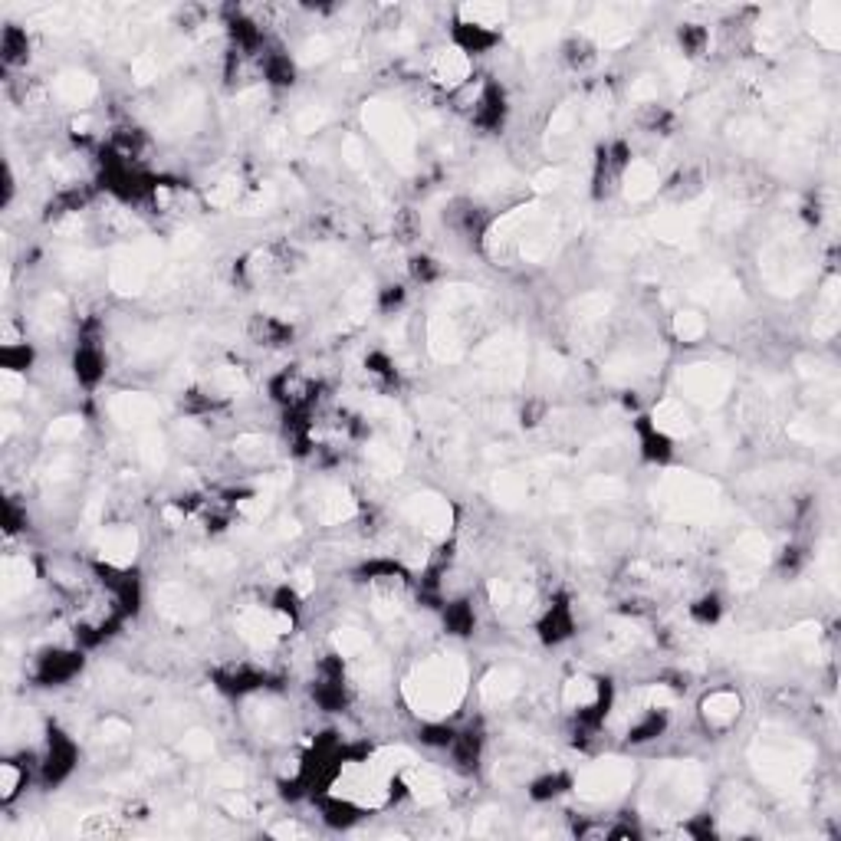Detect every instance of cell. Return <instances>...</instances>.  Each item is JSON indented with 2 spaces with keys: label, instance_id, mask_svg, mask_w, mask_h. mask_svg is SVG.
<instances>
[{
  "label": "cell",
  "instance_id": "1",
  "mask_svg": "<svg viewBox=\"0 0 841 841\" xmlns=\"http://www.w3.org/2000/svg\"><path fill=\"white\" fill-rule=\"evenodd\" d=\"M467 694V664L457 654H434L405 677V700L417 717H450Z\"/></svg>",
  "mask_w": 841,
  "mask_h": 841
},
{
  "label": "cell",
  "instance_id": "2",
  "mask_svg": "<svg viewBox=\"0 0 841 841\" xmlns=\"http://www.w3.org/2000/svg\"><path fill=\"white\" fill-rule=\"evenodd\" d=\"M750 760L760 779H766L779 792L799 789V779L809 770V750L789 736H760Z\"/></svg>",
  "mask_w": 841,
  "mask_h": 841
},
{
  "label": "cell",
  "instance_id": "3",
  "mask_svg": "<svg viewBox=\"0 0 841 841\" xmlns=\"http://www.w3.org/2000/svg\"><path fill=\"white\" fill-rule=\"evenodd\" d=\"M366 129L391 155V162H398L401 168H411V158H415V125L408 122L405 112L388 105V102H368Z\"/></svg>",
  "mask_w": 841,
  "mask_h": 841
},
{
  "label": "cell",
  "instance_id": "4",
  "mask_svg": "<svg viewBox=\"0 0 841 841\" xmlns=\"http://www.w3.org/2000/svg\"><path fill=\"white\" fill-rule=\"evenodd\" d=\"M660 507L674 513L677 519H697L710 517L717 507V487L694 474H670L660 484Z\"/></svg>",
  "mask_w": 841,
  "mask_h": 841
},
{
  "label": "cell",
  "instance_id": "5",
  "mask_svg": "<svg viewBox=\"0 0 841 841\" xmlns=\"http://www.w3.org/2000/svg\"><path fill=\"white\" fill-rule=\"evenodd\" d=\"M635 779V766L628 760H598L582 770L576 779V792L588 802H611L625 795Z\"/></svg>",
  "mask_w": 841,
  "mask_h": 841
},
{
  "label": "cell",
  "instance_id": "6",
  "mask_svg": "<svg viewBox=\"0 0 841 841\" xmlns=\"http://www.w3.org/2000/svg\"><path fill=\"white\" fill-rule=\"evenodd\" d=\"M680 401H690V405L700 408H717L723 398L730 395L733 378L727 368L719 366H690L680 372Z\"/></svg>",
  "mask_w": 841,
  "mask_h": 841
},
{
  "label": "cell",
  "instance_id": "7",
  "mask_svg": "<svg viewBox=\"0 0 841 841\" xmlns=\"http://www.w3.org/2000/svg\"><path fill=\"white\" fill-rule=\"evenodd\" d=\"M401 517L417 526L427 539H444L450 533V523H454V509L444 497L437 493H411V497L401 503Z\"/></svg>",
  "mask_w": 841,
  "mask_h": 841
},
{
  "label": "cell",
  "instance_id": "8",
  "mask_svg": "<svg viewBox=\"0 0 841 841\" xmlns=\"http://www.w3.org/2000/svg\"><path fill=\"white\" fill-rule=\"evenodd\" d=\"M109 415L122 427L148 431L162 415V405L152 395H142V391H122V395H115L109 401Z\"/></svg>",
  "mask_w": 841,
  "mask_h": 841
},
{
  "label": "cell",
  "instance_id": "9",
  "mask_svg": "<svg viewBox=\"0 0 841 841\" xmlns=\"http://www.w3.org/2000/svg\"><path fill=\"white\" fill-rule=\"evenodd\" d=\"M155 601H158V611H162L164 618L181 621V625L201 621L204 615H207L204 601H201L198 595H194V588H188L184 582H164V585L158 588Z\"/></svg>",
  "mask_w": 841,
  "mask_h": 841
},
{
  "label": "cell",
  "instance_id": "10",
  "mask_svg": "<svg viewBox=\"0 0 841 841\" xmlns=\"http://www.w3.org/2000/svg\"><path fill=\"white\" fill-rule=\"evenodd\" d=\"M96 549L112 566H129L139 552V533L132 526H102L96 536Z\"/></svg>",
  "mask_w": 841,
  "mask_h": 841
},
{
  "label": "cell",
  "instance_id": "11",
  "mask_svg": "<svg viewBox=\"0 0 841 841\" xmlns=\"http://www.w3.org/2000/svg\"><path fill=\"white\" fill-rule=\"evenodd\" d=\"M355 509H358V503L342 487H323L313 500V513L323 526H342L355 517Z\"/></svg>",
  "mask_w": 841,
  "mask_h": 841
},
{
  "label": "cell",
  "instance_id": "12",
  "mask_svg": "<svg viewBox=\"0 0 841 841\" xmlns=\"http://www.w3.org/2000/svg\"><path fill=\"white\" fill-rule=\"evenodd\" d=\"M431 76H434L441 86H447V89H460V86H467V80H470V56H467L464 50H457V46H447V50L434 53Z\"/></svg>",
  "mask_w": 841,
  "mask_h": 841
},
{
  "label": "cell",
  "instance_id": "13",
  "mask_svg": "<svg viewBox=\"0 0 841 841\" xmlns=\"http://www.w3.org/2000/svg\"><path fill=\"white\" fill-rule=\"evenodd\" d=\"M53 92H56V99L66 102V105H89V102L96 99L99 86H96V80H92L89 72L66 70V72H60V76H56V82H53Z\"/></svg>",
  "mask_w": 841,
  "mask_h": 841
},
{
  "label": "cell",
  "instance_id": "14",
  "mask_svg": "<svg viewBox=\"0 0 841 841\" xmlns=\"http://www.w3.org/2000/svg\"><path fill=\"white\" fill-rule=\"evenodd\" d=\"M523 690V674L517 668H493L480 684V697L487 703H509Z\"/></svg>",
  "mask_w": 841,
  "mask_h": 841
},
{
  "label": "cell",
  "instance_id": "15",
  "mask_svg": "<svg viewBox=\"0 0 841 841\" xmlns=\"http://www.w3.org/2000/svg\"><path fill=\"white\" fill-rule=\"evenodd\" d=\"M658 188H660L658 168L644 162V158H635L628 164V172H625V198L628 201H648V198L658 194Z\"/></svg>",
  "mask_w": 841,
  "mask_h": 841
},
{
  "label": "cell",
  "instance_id": "16",
  "mask_svg": "<svg viewBox=\"0 0 841 841\" xmlns=\"http://www.w3.org/2000/svg\"><path fill=\"white\" fill-rule=\"evenodd\" d=\"M401 776H405V786L411 789V795H415L417 805H441V802L447 799L444 782L437 779L431 770H421L417 762H415V766H408Z\"/></svg>",
  "mask_w": 841,
  "mask_h": 841
},
{
  "label": "cell",
  "instance_id": "17",
  "mask_svg": "<svg viewBox=\"0 0 841 841\" xmlns=\"http://www.w3.org/2000/svg\"><path fill=\"white\" fill-rule=\"evenodd\" d=\"M654 427L664 437H687L690 434V411L680 398H664L654 408Z\"/></svg>",
  "mask_w": 841,
  "mask_h": 841
},
{
  "label": "cell",
  "instance_id": "18",
  "mask_svg": "<svg viewBox=\"0 0 841 841\" xmlns=\"http://www.w3.org/2000/svg\"><path fill=\"white\" fill-rule=\"evenodd\" d=\"M743 700L733 694V690H713L707 700H703V717H707L710 727H730L733 719L740 717Z\"/></svg>",
  "mask_w": 841,
  "mask_h": 841
},
{
  "label": "cell",
  "instance_id": "19",
  "mask_svg": "<svg viewBox=\"0 0 841 841\" xmlns=\"http://www.w3.org/2000/svg\"><path fill=\"white\" fill-rule=\"evenodd\" d=\"M33 588V566L27 556H11L4 562V598L13 601V598L27 595Z\"/></svg>",
  "mask_w": 841,
  "mask_h": 841
},
{
  "label": "cell",
  "instance_id": "20",
  "mask_svg": "<svg viewBox=\"0 0 841 841\" xmlns=\"http://www.w3.org/2000/svg\"><path fill=\"white\" fill-rule=\"evenodd\" d=\"M838 23H841V11L838 4H815L812 7V30H815V40L825 46V50H835L838 46Z\"/></svg>",
  "mask_w": 841,
  "mask_h": 841
},
{
  "label": "cell",
  "instance_id": "21",
  "mask_svg": "<svg viewBox=\"0 0 841 841\" xmlns=\"http://www.w3.org/2000/svg\"><path fill=\"white\" fill-rule=\"evenodd\" d=\"M509 17V7L503 4H467L460 7V21L467 27H480V30H493V27H503Z\"/></svg>",
  "mask_w": 841,
  "mask_h": 841
},
{
  "label": "cell",
  "instance_id": "22",
  "mask_svg": "<svg viewBox=\"0 0 841 841\" xmlns=\"http://www.w3.org/2000/svg\"><path fill=\"white\" fill-rule=\"evenodd\" d=\"M332 648L342 654V658H366L368 648H372V638L368 631L355 628V625H345L332 635Z\"/></svg>",
  "mask_w": 841,
  "mask_h": 841
},
{
  "label": "cell",
  "instance_id": "23",
  "mask_svg": "<svg viewBox=\"0 0 841 841\" xmlns=\"http://www.w3.org/2000/svg\"><path fill=\"white\" fill-rule=\"evenodd\" d=\"M598 700V684L592 677H568L562 684V703L568 710H585Z\"/></svg>",
  "mask_w": 841,
  "mask_h": 841
},
{
  "label": "cell",
  "instance_id": "24",
  "mask_svg": "<svg viewBox=\"0 0 841 841\" xmlns=\"http://www.w3.org/2000/svg\"><path fill=\"white\" fill-rule=\"evenodd\" d=\"M366 454H368V464L375 467L378 474H385V476L401 474V454H398L395 444H388V441H372V444L366 447Z\"/></svg>",
  "mask_w": 841,
  "mask_h": 841
},
{
  "label": "cell",
  "instance_id": "25",
  "mask_svg": "<svg viewBox=\"0 0 841 841\" xmlns=\"http://www.w3.org/2000/svg\"><path fill=\"white\" fill-rule=\"evenodd\" d=\"M139 460H142L148 470H162L164 460H168V447H164V437L158 431H142L139 437Z\"/></svg>",
  "mask_w": 841,
  "mask_h": 841
},
{
  "label": "cell",
  "instance_id": "26",
  "mask_svg": "<svg viewBox=\"0 0 841 841\" xmlns=\"http://www.w3.org/2000/svg\"><path fill=\"white\" fill-rule=\"evenodd\" d=\"M211 388L217 395H240L247 391V375L244 368H233V366H221L211 372Z\"/></svg>",
  "mask_w": 841,
  "mask_h": 841
},
{
  "label": "cell",
  "instance_id": "27",
  "mask_svg": "<svg viewBox=\"0 0 841 841\" xmlns=\"http://www.w3.org/2000/svg\"><path fill=\"white\" fill-rule=\"evenodd\" d=\"M703 332H707V319L697 309H680L674 315V335H677L680 342H697Z\"/></svg>",
  "mask_w": 841,
  "mask_h": 841
},
{
  "label": "cell",
  "instance_id": "28",
  "mask_svg": "<svg viewBox=\"0 0 841 841\" xmlns=\"http://www.w3.org/2000/svg\"><path fill=\"white\" fill-rule=\"evenodd\" d=\"M493 493H497V500H503L507 507H517L519 500H526V480L517 474H500L497 480H493Z\"/></svg>",
  "mask_w": 841,
  "mask_h": 841
},
{
  "label": "cell",
  "instance_id": "29",
  "mask_svg": "<svg viewBox=\"0 0 841 841\" xmlns=\"http://www.w3.org/2000/svg\"><path fill=\"white\" fill-rule=\"evenodd\" d=\"M237 198H240V178H233V174L211 184V191H207V204L211 207H231V204H237Z\"/></svg>",
  "mask_w": 841,
  "mask_h": 841
},
{
  "label": "cell",
  "instance_id": "30",
  "mask_svg": "<svg viewBox=\"0 0 841 841\" xmlns=\"http://www.w3.org/2000/svg\"><path fill=\"white\" fill-rule=\"evenodd\" d=\"M401 595H398L395 588H388V592H375V598H372V615H375L378 621H395L398 615H401Z\"/></svg>",
  "mask_w": 841,
  "mask_h": 841
},
{
  "label": "cell",
  "instance_id": "31",
  "mask_svg": "<svg viewBox=\"0 0 841 841\" xmlns=\"http://www.w3.org/2000/svg\"><path fill=\"white\" fill-rule=\"evenodd\" d=\"M181 753L188 756V760H207L214 753V736L204 730H191L188 736L181 740Z\"/></svg>",
  "mask_w": 841,
  "mask_h": 841
},
{
  "label": "cell",
  "instance_id": "32",
  "mask_svg": "<svg viewBox=\"0 0 841 841\" xmlns=\"http://www.w3.org/2000/svg\"><path fill=\"white\" fill-rule=\"evenodd\" d=\"M325 122H329V112H325V105H306V109L296 112V132H299V135L319 132Z\"/></svg>",
  "mask_w": 841,
  "mask_h": 841
},
{
  "label": "cell",
  "instance_id": "33",
  "mask_svg": "<svg viewBox=\"0 0 841 841\" xmlns=\"http://www.w3.org/2000/svg\"><path fill=\"white\" fill-rule=\"evenodd\" d=\"M335 53V43L329 40V37H309V40L303 43V50H299V60L303 63H323V60H329Z\"/></svg>",
  "mask_w": 841,
  "mask_h": 841
},
{
  "label": "cell",
  "instance_id": "34",
  "mask_svg": "<svg viewBox=\"0 0 841 841\" xmlns=\"http://www.w3.org/2000/svg\"><path fill=\"white\" fill-rule=\"evenodd\" d=\"M158 72H162V63H158V56H152V53H139L132 60V80L142 82V86L158 80Z\"/></svg>",
  "mask_w": 841,
  "mask_h": 841
},
{
  "label": "cell",
  "instance_id": "35",
  "mask_svg": "<svg viewBox=\"0 0 841 841\" xmlns=\"http://www.w3.org/2000/svg\"><path fill=\"white\" fill-rule=\"evenodd\" d=\"M621 490H625V484L615 480V476H595L585 487V493L592 500H611V497H621Z\"/></svg>",
  "mask_w": 841,
  "mask_h": 841
},
{
  "label": "cell",
  "instance_id": "36",
  "mask_svg": "<svg viewBox=\"0 0 841 841\" xmlns=\"http://www.w3.org/2000/svg\"><path fill=\"white\" fill-rule=\"evenodd\" d=\"M80 431H82V417H72L70 415V417H56V421L50 425V431H46V437L60 444V441H72V437H80Z\"/></svg>",
  "mask_w": 841,
  "mask_h": 841
},
{
  "label": "cell",
  "instance_id": "37",
  "mask_svg": "<svg viewBox=\"0 0 841 841\" xmlns=\"http://www.w3.org/2000/svg\"><path fill=\"white\" fill-rule=\"evenodd\" d=\"M237 454L247 457V460H260V457L270 454V441L264 434H244L237 441Z\"/></svg>",
  "mask_w": 841,
  "mask_h": 841
},
{
  "label": "cell",
  "instance_id": "38",
  "mask_svg": "<svg viewBox=\"0 0 841 841\" xmlns=\"http://www.w3.org/2000/svg\"><path fill=\"white\" fill-rule=\"evenodd\" d=\"M631 102H654L658 99V80L654 76H638L628 89Z\"/></svg>",
  "mask_w": 841,
  "mask_h": 841
},
{
  "label": "cell",
  "instance_id": "39",
  "mask_svg": "<svg viewBox=\"0 0 841 841\" xmlns=\"http://www.w3.org/2000/svg\"><path fill=\"white\" fill-rule=\"evenodd\" d=\"M674 690L664 687V684H654V687H648V694H644V703H648L651 710H670L674 707Z\"/></svg>",
  "mask_w": 841,
  "mask_h": 841
},
{
  "label": "cell",
  "instance_id": "40",
  "mask_svg": "<svg viewBox=\"0 0 841 841\" xmlns=\"http://www.w3.org/2000/svg\"><path fill=\"white\" fill-rule=\"evenodd\" d=\"M0 391H4V398H7V401H13V398H21L23 391H27V382H23L17 372L4 368V372H0Z\"/></svg>",
  "mask_w": 841,
  "mask_h": 841
},
{
  "label": "cell",
  "instance_id": "41",
  "mask_svg": "<svg viewBox=\"0 0 841 841\" xmlns=\"http://www.w3.org/2000/svg\"><path fill=\"white\" fill-rule=\"evenodd\" d=\"M17 786H21V770H17L13 762H4V766H0V792H4V799H11L13 792H17Z\"/></svg>",
  "mask_w": 841,
  "mask_h": 841
},
{
  "label": "cell",
  "instance_id": "42",
  "mask_svg": "<svg viewBox=\"0 0 841 841\" xmlns=\"http://www.w3.org/2000/svg\"><path fill=\"white\" fill-rule=\"evenodd\" d=\"M562 181H566V172H562V168H546V172H539L536 178H533V184H536L539 191H556Z\"/></svg>",
  "mask_w": 841,
  "mask_h": 841
},
{
  "label": "cell",
  "instance_id": "43",
  "mask_svg": "<svg viewBox=\"0 0 841 841\" xmlns=\"http://www.w3.org/2000/svg\"><path fill=\"white\" fill-rule=\"evenodd\" d=\"M129 723H122V719H105L102 723V740H109V743H119V740H125L129 736Z\"/></svg>",
  "mask_w": 841,
  "mask_h": 841
},
{
  "label": "cell",
  "instance_id": "44",
  "mask_svg": "<svg viewBox=\"0 0 841 841\" xmlns=\"http://www.w3.org/2000/svg\"><path fill=\"white\" fill-rule=\"evenodd\" d=\"M92 125H96V122H92V115H86V112H82V115H76V119H72V132H76V135H89Z\"/></svg>",
  "mask_w": 841,
  "mask_h": 841
},
{
  "label": "cell",
  "instance_id": "45",
  "mask_svg": "<svg viewBox=\"0 0 841 841\" xmlns=\"http://www.w3.org/2000/svg\"><path fill=\"white\" fill-rule=\"evenodd\" d=\"M273 835H280V838H290V835H303V828L296 825V821H283V825H276Z\"/></svg>",
  "mask_w": 841,
  "mask_h": 841
}]
</instances>
